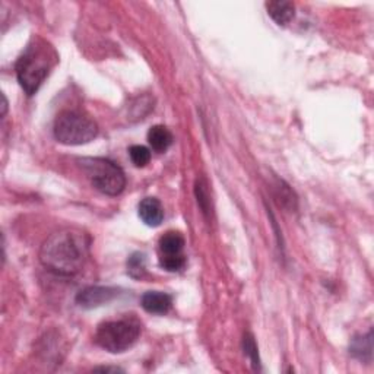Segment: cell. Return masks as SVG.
Returning <instances> with one entry per match:
<instances>
[{
  "instance_id": "cell-1",
  "label": "cell",
  "mask_w": 374,
  "mask_h": 374,
  "mask_svg": "<svg viewBox=\"0 0 374 374\" xmlns=\"http://www.w3.org/2000/svg\"><path fill=\"white\" fill-rule=\"evenodd\" d=\"M91 237L78 228H63L53 233L41 246L40 260L46 269L60 276L81 272L89 256Z\"/></svg>"
},
{
  "instance_id": "cell-2",
  "label": "cell",
  "mask_w": 374,
  "mask_h": 374,
  "mask_svg": "<svg viewBox=\"0 0 374 374\" xmlns=\"http://www.w3.org/2000/svg\"><path fill=\"white\" fill-rule=\"evenodd\" d=\"M56 63H58V54L46 41L35 40L27 47L15 67L18 81L27 96H34L40 89Z\"/></svg>"
},
{
  "instance_id": "cell-3",
  "label": "cell",
  "mask_w": 374,
  "mask_h": 374,
  "mask_svg": "<svg viewBox=\"0 0 374 374\" xmlns=\"http://www.w3.org/2000/svg\"><path fill=\"white\" fill-rule=\"evenodd\" d=\"M141 336V323L135 317H123L119 321H108L98 326L96 336V344L111 352L120 354L132 348Z\"/></svg>"
},
{
  "instance_id": "cell-4",
  "label": "cell",
  "mask_w": 374,
  "mask_h": 374,
  "mask_svg": "<svg viewBox=\"0 0 374 374\" xmlns=\"http://www.w3.org/2000/svg\"><path fill=\"white\" fill-rule=\"evenodd\" d=\"M54 138L63 145H85L98 135V124L79 111H63L54 122Z\"/></svg>"
},
{
  "instance_id": "cell-5",
  "label": "cell",
  "mask_w": 374,
  "mask_h": 374,
  "mask_svg": "<svg viewBox=\"0 0 374 374\" xmlns=\"http://www.w3.org/2000/svg\"><path fill=\"white\" fill-rule=\"evenodd\" d=\"M92 186L107 196H117L126 187V176L122 168L107 158L78 160Z\"/></svg>"
},
{
  "instance_id": "cell-6",
  "label": "cell",
  "mask_w": 374,
  "mask_h": 374,
  "mask_svg": "<svg viewBox=\"0 0 374 374\" xmlns=\"http://www.w3.org/2000/svg\"><path fill=\"white\" fill-rule=\"evenodd\" d=\"M184 237L177 231L165 233L158 241L160 265L168 272H179L186 266Z\"/></svg>"
},
{
  "instance_id": "cell-7",
  "label": "cell",
  "mask_w": 374,
  "mask_h": 374,
  "mask_svg": "<svg viewBox=\"0 0 374 374\" xmlns=\"http://www.w3.org/2000/svg\"><path fill=\"white\" fill-rule=\"evenodd\" d=\"M119 294L113 287H86L78 292L77 303L84 309H97L113 302Z\"/></svg>"
},
{
  "instance_id": "cell-8",
  "label": "cell",
  "mask_w": 374,
  "mask_h": 374,
  "mask_svg": "<svg viewBox=\"0 0 374 374\" xmlns=\"http://www.w3.org/2000/svg\"><path fill=\"white\" fill-rule=\"evenodd\" d=\"M141 306L146 313L165 314L173 306V298L162 291H148L141 298Z\"/></svg>"
},
{
  "instance_id": "cell-9",
  "label": "cell",
  "mask_w": 374,
  "mask_h": 374,
  "mask_svg": "<svg viewBox=\"0 0 374 374\" xmlns=\"http://www.w3.org/2000/svg\"><path fill=\"white\" fill-rule=\"evenodd\" d=\"M138 214L148 227H160L164 219V208L157 198H145L139 203Z\"/></svg>"
},
{
  "instance_id": "cell-10",
  "label": "cell",
  "mask_w": 374,
  "mask_h": 374,
  "mask_svg": "<svg viewBox=\"0 0 374 374\" xmlns=\"http://www.w3.org/2000/svg\"><path fill=\"white\" fill-rule=\"evenodd\" d=\"M266 11L278 25L290 24L294 20V15H295L294 4L285 2V0H273V2H268Z\"/></svg>"
},
{
  "instance_id": "cell-11",
  "label": "cell",
  "mask_w": 374,
  "mask_h": 374,
  "mask_svg": "<svg viewBox=\"0 0 374 374\" xmlns=\"http://www.w3.org/2000/svg\"><path fill=\"white\" fill-rule=\"evenodd\" d=\"M173 141H174L173 134L165 126L157 124L149 129L148 142L155 153H160V154L165 153L167 149L173 145Z\"/></svg>"
},
{
  "instance_id": "cell-12",
  "label": "cell",
  "mask_w": 374,
  "mask_h": 374,
  "mask_svg": "<svg viewBox=\"0 0 374 374\" xmlns=\"http://www.w3.org/2000/svg\"><path fill=\"white\" fill-rule=\"evenodd\" d=\"M373 335L368 332L366 336H360V338H355L351 345V354L355 359H359L361 361H371V354H373V344H371Z\"/></svg>"
},
{
  "instance_id": "cell-13",
  "label": "cell",
  "mask_w": 374,
  "mask_h": 374,
  "mask_svg": "<svg viewBox=\"0 0 374 374\" xmlns=\"http://www.w3.org/2000/svg\"><path fill=\"white\" fill-rule=\"evenodd\" d=\"M127 273L135 278L141 279L146 273V256L141 252L134 253L127 259Z\"/></svg>"
},
{
  "instance_id": "cell-14",
  "label": "cell",
  "mask_w": 374,
  "mask_h": 374,
  "mask_svg": "<svg viewBox=\"0 0 374 374\" xmlns=\"http://www.w3.org/2000/svg\"><path fill=\"white\" fill-rule=\"evenodd\" d=\"M129 157L132 160V162L135 164V167H145L151 161V151L146 146L142 145H134L130 146L129 149Z\"/></svg>"
},
{
  "instance_id": "cell-15",
  "label": "cell",
  "mask_w": 374,
  "mask_h": 374,
  "mask_svg": "<svg viewBox=\"0 0 374 374\" xmlns=\"http://www.w3.org/2000/svg\"><path fill=\"white\" fill-rule=\"evenodd\" d=\"M245 351H246V354L250 357L252 364L257 370L259 366H260V363H259V354H257V347H256L254 338H253V336L250 333H246L245 335Z\"/></svg>"
},
{
  "instance_id": "cell-16",
  "label": "cell",
  "mask_w": 374,
  "mask_h": 374,
  "mask_svg": "<svg viewBox=\"0 0 374 374\" xmlns=\"http://www.w3.org/2000/svg\"><path fill=\"white\" fill-rule=\"evenodd\" d=\"M97 370H101V371H122L120 368H110V367H103V368H97Z\"/></svg>"
}]
</instances>
